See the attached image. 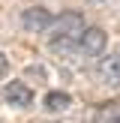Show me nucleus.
Returning <instances> with one entry per match:
<instances>
[{"label":"nucleus","instance_id":"obj_1","mask_svg":"<svg viewBox=\"0 0 120 123\" xmlns=\"http://www.w3.org/2000/svg\"><path fill=\"white\" fill-rule=\"evenodd\" d=\"M51 30H54L51 51L63 54V51H69V48H72V42H75L78 36L84 33V15H81V12H63L60 18H54Z\"/></svg>","mask_w":120,"mask_h":123},{"label":"nucleus","instance_id":"obj_2","mask_svg":"<svg viewBox=\"0 0 120 123\" xmlns=\"http://www.w3.org/2000/svg\"><path fill=\"white\" fill-rule=\"evenodd\" d=\"M21 24L27 33H45V30H51L54 15L48 9H42V6H30V9L21 12Z\"/></svg>","mask_w":120,"mask_h":123},{"label":"nucleus","instance_id":"obj_3","mask_svg":"<svg viewBox=\"0 0 120 123\" xmlns=\"http://www.w3.org/2000/svg\"><path fill=\"white\" fill-rule=\"evenodd\" d=\"M78 51L87 57H99L105 51V33L99 27H84V33L78 36Z\"/></svg>","mask_w":120,"mask_h":123},{"label":"nucleus","instance_id":"obj_4","mask_svg":"<svg viewBox=\"0 0 120 123\" xmlns=\"http://www.w3.org/2000/svg\"><path fill=\"white\" fill-rule=\"evenodd\" d=\"M3 99L9 102L12 108H30L33 105V90H30L24 81H9L3 87Z\"/></svg>","mask_w":120,"mask_h":123},{"label":"nucleus","instance_id":"obj_5","mask_svg":"<svg viewBox=\"0 0 120 123\" xmlns=\"http://www.w3.org/2000/svg\"><path fill=\"white\" fill-rule=\"evenodd\" d=\"M99 78L105 84H120V51L99 60Z\"/></svg>","mask_w":120,"mask_h":123},{"label":"nucleus","instance_id":"obj_6","mask_svg":"<svg viewBox=\"0 0 120 123\" xmlns=\"http://www.w3.org/2000/svg\"><path fill=\"white\" fill-rule=\"evenodd\" d=\"M69 102H72V96L63 93V90H51V93L45 96V108H48V111H66Z\"/></svg>","mask_w":120,"mask_h":123},{"label":"nucleus","instance_id":"obj_7","mask_svg":"<svg viewBox=\"0 0 120 123\" xmlns=\"http://www.w3.org/2000/svg\"><path fill=\"white\" fill-rule=\"evenodd\" d=\"M99 123H120V105L117 102H111V105H105L99 111Z\"/></svg>","mask_w":120,"mask_h":123},{"label":"nucleus","instance_id":"obj_8","mask_svg":"<svg viewBox=\"0 0 120 123\" xmlns=\"http://www.w3.org/2000/svg\"><path fill=\"white\" fill-rule=\"evenodd\" d=\"M6 66H9V63H6V54L0 51V75H3V72H6Z\"/></svg>","mask_w":120,"mask_h":123}]
</instances>
